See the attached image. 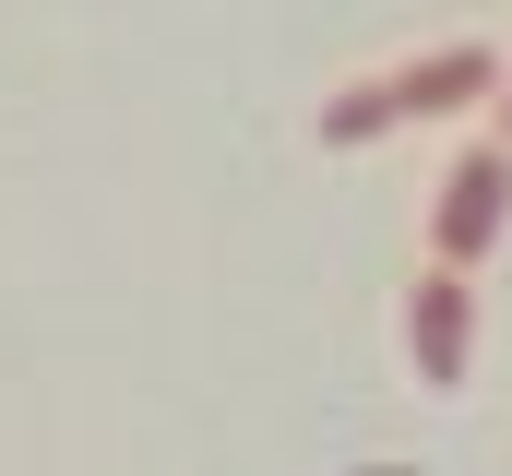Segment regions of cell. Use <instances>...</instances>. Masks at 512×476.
Returning <instances> with one entry per match:
<instances>
[{
	"mask_svg": "<svg viewBox=\"0 0 512 476\" xmlns=\"http://www.w3.org/2000/svg\"><path fill=\"white\" fill-rule=\"evenodd\" d=\"M501 72H512L501 48L453 36V48L405 60V72H382V84H346V96H322V143H334V155H358V143L405 131V119H453V108H477V96H501Z\"/></svg>",
	"mask_w": 512,
	"mask_h": 476,
	"instance_id": "6da1fadb",
	"label": "cell"
},
{
	"mask_svg": "<svg viewBox=\"0 0 512 476\" xmlns=\"http://www.w3.org/2000/svg\"><path fill=\"white\" fill-rule=\"evenodd\" d=\"M405 369H417L429 393H453V381L477 369V286H465V274H441V262L405 286Z\"/></svg>",
	"mask_w": 512,
	"mask_h": 476,
	"instance_id": "3957f363",
	"label": "cell"
},
{
	"mask_svg": "<svg viewBox=\"0 0 512 476\" xmlns=\"http://www.w3.org/2000/svg\"><path fill=\"white\" fill-rule=\"evenodd\" d=\"M512 227V143H465L453 167H441V191H429V262L441 274H477Z\"/></svg>",
	"mask_w": 512,
	"mask_h": 476,
	"instance_id": "7a4b0ae2",
	"label": "cell"
},
{
	"mask_svg": "<svg viewBox=\"0 0 512 476\" xmlns=\"http://www.w3.org/2000/svg\"><path fill=\"white\" fill-rule=\"evenodd\" d=\"M489 108H501V143H512V72H501V96H489Z\"/></svg>",
	"mask_w": 512,
	"mask_h": 476,
	"instance_id": "277c9868",
	"label": "cell"
}]
</instances>
